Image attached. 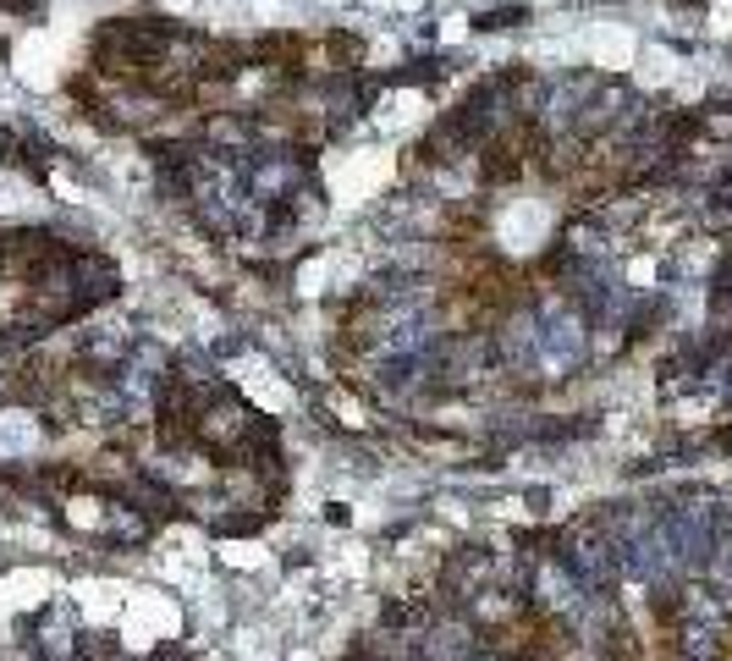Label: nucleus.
<instances>
[{"mask_svg":"<svg viewBox=\"0 0 732 661\" xmlns=\"http://www.w3.org/2000/svg\"><path fill=\"white\" fill-rule=\"evenodd\" d=\"M512 23H529V12L523 7H501V12H485L480 17V28H512Z\"/></svg>","mask_w":732,"mask_h":661,"instance_id":"f257e3e1","label":"nucleus"},{"mask_svg":"<svg viewBox=\"0 0 732 661\" xmlns=\"http://www.w3.org/2000/svg\"><path fill=\"white\" fill-rule=\"evenodd\" d=\"M7 7H17V12H34V7H39V0H7Z\"/></svg>","mask_w":732,"mask_h":661,"instance_id":"f03ea898","label":"nucleus"}]
</instances>
